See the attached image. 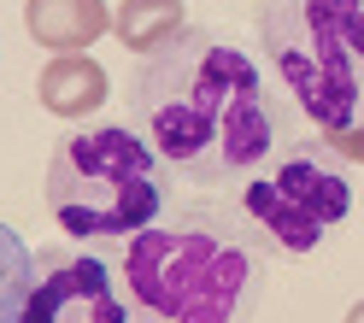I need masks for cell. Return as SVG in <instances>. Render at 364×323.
<instances>
[{"mask_svg":"<svg viewBox=\"0 0 364 323\" xmlns=\"http://www.w3.org/2000/svg\"><path fill=\"white\" fill-rule=\"evenodd\" d=\"M129 129L194 189L247 182L288 142V106L264 59L223 30H176L129 83Z\"/></svg>","mask_w":364,"mask_h":323,"instance_id":"1","label":"cell"},{"mask_svg":"<svg viewBox=\"0 0 364 323\" xmlns=\"http://www.w3.org/2000/svg\"><path fill=\"white\" fill-rule=\"evenodd\" d=\"M118 276L135 323H253L270 288V241L235 206H182L129 235Z\"/></svg>","mask_w":364,"mask_h":323,"instance_id":"2","label":"cell"},{"mask_svg":"<svg viewBox=\"0 0 364 323\" xmlns=\"http://www.w3.org/2000/svg\"><path fill=\"white\" fill-rule=\"evenodd\" d=\"M253 53L317 142L364 129V0H264Z\"/></svg>","mask_w":364,"mask_h":323,"instance_id":"3","label":"cell"},{"mask_svg":"<svg viewBox=\"0 0 364 323\" xmlns=\"http://www.w3.org/2000/svg\"><path fill=\"white\" fill-rule=\"evenodd\" d=\"M48 212L77 241H129L171 212V171L129 124L71 129L48 165Z\"/></svg>","mask_w":364,"mask_h":323,"instance_id":"4","label":"cell"},{"mask_svg":"<svg viewBox=\"0 0 364 323\" xmlns=\"http://www.w3.org/2000/svg\"><path fill=\"white\" fill-rule=\"evenodd\" d=\"M235 212L270 241V253H317L353 218V165L329 142H288L241 182Z\"/></svg>","mask_w":364,"mask_h":323,"instance_id":"5","label":"cell"},{"mask_svg":"<svg viewBox=\"0 0 364 323\" xmlns=\"http://www.w3.org/2000/svg\"><path fill=\"white\" fill-rule=\"evenodd\" d=\"M18 323H135L118 265L95 247L36 253V276Z\"/></svg>","mask_w":364,"mask_h":323,"instance_id":"6","label":"cell"},{"mask_svg":"<svg viewBox=\"0 0 364 323\" xmlns=\"http://www.w3.org/2000/svg\"><path fill=\"white\" fill-rule=\"evenodd\" d=\"M30 30L48 48H88L106 30V6L100 0H30Z\"/></svg>","mask_w":364,"mask_h":323,"instance_id":"7","label":"cell"},{"mask_svg":"<svg viewBox=\"0 0 364 323\" xmlns=\"http://www.w3.org/2000/svg\"><path fill=\"white\" fill-rule=\"evenodd\" d=\"M41 95H48L53 112H88V106H100L106 100V71L95 59H77V53H65L48 77H41Z\"/></svg>","mask_w":364,"mask_h":323,"instance_id":"8","label":"cell"},{"mask_svg":"<svg viewBox=\"0 0 364 323\" xmlns=\"http://www.w3.org/2000/svg\"><path fill=\"white\" fill-rule=\"evenodd\" d=\"M118 30L129 48H159V41H171L176 30H188L182 24V0H129V6L118 12Z\"/></svg>","mask_w":364,"mask_h":323,"instance_id":"9","label":"cell"},{"mask_svg":"<svg viewBox=\"0 0 364 323\" xmlns=\"http://www.w3.org/2000/svg\"><path fill=\"white\" fill-rule=\"evenodd\" d=\"M30 276H36V253L24 247V235L12 223H0V323H18Z\"/></svg>","mask_w":364,"mask_h":323,"instance_id":"10","label":"cell"},{"mask_svg":"<svg viewBox=\"0 0 364 323\" xmlns=\"http://www.w3.org/2000/svg\"><path fill=\"white\" fill-rule=\"evenodd\" d=\"M347 165H364V129H353V135H341V142H329Z\"/></svg>","mask_w":364,"mask_h":323,"instance_id":"11","label":"cell"},{"mask_svg":"<svg viewBox=\"0 0 364 323\" xmlns=\"http://www.w3.org/2000/svg\"><path fill=\"white\" fill-rule=\"evenodd\" d=\"M347 323H364V300H358V306H353V312H347Z\"/></svg>","mask_w":364,"mask_h":323,"instance_id":"12","label":"cell"}]
</instances>
